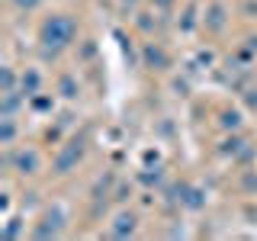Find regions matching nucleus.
<instances>
[{"instance_id": "5", "label": "nucleus", "mask_w": 257, "mask_h": 241, "mask_svg": "<svg viewBox=\"0 0 257 241\" xmlns=\"http://www.w3.org/2000/svg\"><path fill=\"white\" fill-rule=\"evenodd\" d=\"M139 228H142V215L135 212V209H128V206H119L116 212L109 215L106 228H103L100 235H106V238H135Z\"/></svg>"}, {"instance_id": "8", "label": "nucleus", "mask_w": 257, "mask_h": 241, "mask_svg": "<svg viewBox=\"0 0 257 241\" xmlns=\"http://www.w3.org/2000/svg\"><path fill=\"white\" fill-rule=\"evenodd\" d=\"M55 93H58V100H64V103L80 100V93H84V84H80L77 71H61V74L55 77Z\"/></svg>"}, {"instance_id": "11", "label": "nucleus", "mask_w": 257, "mask_h": 241, "mask_svg": "<svg viewBox=\"0 0 257 241\" xmlns=\"http://www.w3.org/2000/svg\"><path fill=\"white\" fill-rule=\"evenodd\" d=\"M74 52H77V61H80V64H87V61H93V58H96V42H93V39H77Z\"/></svg>"}, {"instance_id": "7", "label": "nucleus", "mask_w": 257, "mask_h": 241, "mask_svg": "<svg viewBox=\"0 0 257 241\" xmlns=\"http://www.w3.org/2000/svg\"><path fill=\"white\" fill-rule=\"evenodd\" d=\"M203 29L206 36H222L228 29V7L222 0H209L203 7Z\"/></svg>"}, {"instance_id": "3", "label": "nucleus", "mask_w": 257, "mask_h": 241, "mask_svg": "<svg viewBox=\"0 0 257 241\" xmlns=\"http://www.w3.org/2000/svg\"><path fill=\"white\" fill-rule=\"evenodd\" d=\"M87 148H90V135L80 132V135H71L68 142L58 145V151L52 155V164H48V174L52 177H68L77 171V164L84 161Z\"/></svg>"}, {"instance_id": "14", "label": "nucleus", "mask_w": 257, "mask_h": 241, "mask_svg": "<svg viewBox=\"0 0 257 241\" xmlns=\"http://www.w3.org/2000/svg\"><path fill=\"white\" fill-rule=\"evenodd\" d=\"M174 4H177V0H151V7H155L158 13H167V10H171Z\"/></svg>"}, {"instance_id": "15", "label": "nucleus", "mask_w": 257, "mask_h": 241, "mask_svg": "<svg viewBox=\"0 0 257 241\" xmlns=\"http://www.w3.org/2000/svg\"><path fill=\"white\" fill-rule=\"evenodd\" d=\"M244 103H251V109H257V87H247L244 90Z\"/></svg>"}, {"instance_id": "13", "label": "nucleus", "mask_w": 257, "mask_h": 241, "mask_svg": "<svg viewBox=\"0 0 257 241\" xmlns=\"http://www.w3.org/2000/svg\"><path fill=\"white\" fill-rule=\"evenodd\" d=\"M7 4H10L16 13H32V10L42 7V0H7Z\"/></svg>"}, {"instance_id": "12", "label": "nucleus", "mask_w": 257, "mask_h": 241, "mask_svg": "<svg viewBox=\"0 0 257 241\" xmlns=\"http://www.w3.org/2000/svg\"><path fill=\"white\" fill-rule=\"evenodd\" d=\"M238 190L244 193V196H257V171H241Z\"/></svg>"}, {"instance_id": "4", "label": "nucleus", "mask_w": 257, "mask_h": 241, "mask_svg": "<svg viewBox=\"0 0 257 241\" xmlns=\"http://www.w3.org/2000/svg\"><path fill=\"white\" fill-rule=\"evenodd\" d=\"M64 228H68V212H64V206L52 203L36 215V222L29 228V238H58V235H64Z\"/></svg>"}, {"instance_id": "6", "label": "nucleus", "mask_w": 257, "mask_h": 241, "mask_svg": "<svg viewBox=\"0 0 257 241\" xmlns=\"http://www.w3.org/2000/svg\"><path fill=\"white\" fill-rule=\"evenodd\" d=\"M139 64H142V68H148V71L164 74V71L174 68V58H171V52L164 48V42L151 36V39H145L142 48H139Z\"/></svg>"}, {"instance_id": "17", "label": "nucleus", "mask_w": 257, "mask_h": 241, "mask_svg": "<svg viewBox=\"0 0 257 241\" xmlns=\"http://www.w3.org/2000/svg\"><path fill=\"white\" fill-rule=\"evenodd\" d=\"M119 4H122V7H139L142 0H119Z\"/></svg>"}, {"instance_id": "1", "label": "nucleus", "mask_w": 257, "mask_h": 241, "mask_svg": "<svg viewBox=\"0 0 257 241\" xmlns=\"http://www.w3.org/2000/svg\"><path fill=\"white\" fill-rule=\"evenodd\" d=\"M77 36H80V23L74 20L71 13H45L36 26V42H39V52H42L45 61H55L61 52L77 45Z\"/></svg>"}, {"instance_id": "10", "label": "nucleus", "mask_w": 257, "mask_h": 241, "mask_svg": "<svg viewBox=\"0 0 257 241\" xmlns=\"http://www.w3.org/2000/svg\"><path fill=\"white\" fill-rule=\"evenodd\" d=\"M215 123H219L222 132H244L247 119H244V112H241L238 106H222L219 112H215Z\"/></svg>"}, {"instance_id": "2", "label": "nucleus", "mask_w": 257, "mask_h": 241, "mask_svg": "<svg viewBox=\"0 0 257 241\" xmlns=\"http://www.w3.org/2000/svg\"><path fill=\"white\" fill-rule=\"evenodd\" d=\"M4 167L16 180H36L45 171V158L32 142H20L13 148H4Z\"/></svg>"}, {"instance_id": "16", "label": "nucleus", "mask_w": 257, "mask_h": 241, "mask_svg": "<svg viewBox=\"0 0 257 241\" xmlns=\"http://www.w3.org/2000/svg\"><path fill=\"white\" fill-rule=\"evenodd\" d=\"M247 48H254V52H257V36H247Z\"/></svg>"}, {"instance_id": "9", "label": "nucleus", "mask_w": 257, "mask_h": 241, "mask_svg": "<svg viewBox=\"0 0 257 241\" xmlns=\"http://www.w3.org/2000/svg\"><path fill=\"white\" fill-rule=\"evenodd\" d=\"M20 90H23L26 100L45 90V74H42V68H39V64H26V68L20 71Z\"/></svg>"}]
</instances>
